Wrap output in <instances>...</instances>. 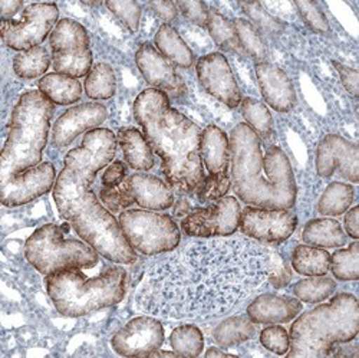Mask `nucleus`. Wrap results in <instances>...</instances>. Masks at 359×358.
<instances>
[{
    "label": "nucleus",
    "mask_w": 359,
    "mask_h": 358,
    "mask_svg": "<svg viewBox=\"0 0 359 358\" xmlns=\"http://www.w3.org/2000/svg\"><path fill=\"white\" fill-rule=\"evenodd\" d=\"M107 8L123 22L130 32H137L141 20V6L134 0H109Z\"/></svg>",
    "instance_id": "nucleus-42"
},
{
    "label": "nucleus",
    "mask_w": 359,
    "mask_h": 358,
    "mask_svg": "<svg viewBox=\"0 0 359 358\" xmlns=\"http://www.w3.org/2000/svg\"><path fill=\"white\" fill-rule=\"evenodd\" d=\"M170 344L178 357H198L204 348V337L198 326L186 324L171 333Z\"/></svg>",
    "instance_id": "nucleus-36"
},
{
    "label": "nucleus",
    "mask_w": 359,
    "mask_h": 358,
    "mask_svg": "<svg viewBox=\"0 0 359 358\" xmlns=\"http://www.w3.org/2000/svg\"><path fill=\"white\" fill-rule=\"evenodd\" d=\"M0 8H2L4 20H9V18L16 15L20 8H23V2H20V0H0Z\"/></svg>",
    "instance_id": "nucleus-52"
},
{
    "label": "nucleus",
    "mask_w": 359,
    "mask_h": 358,
    "mask_svg": "<svg viewBox=\"0 0 359 358\" xmlns=\"http://www.w3.org/2000/svg\"><path fill=\"white\" fill-rule=\"evenodd\" d=\"M175 6L178 12H182L187 20L200 27H207L208 12H210V9L207 8L204 2H189V0L183 2L182 0V2H175Z\"/></svg>",
    "instance_id": "nucleus-46"
},
{
    "label": "nucleus",
    "mask_w": 359,
    "mask_h": 358,
    "mask_svg": "<svg viewBox=\"0 0 359 358\" xmlns=\"http://www.w3.org/2000/svg\"><path fill=\"white\" fill-rule=\"evenodd\" d=\"M292 266L299 275L323 277L331 267V255L322 248L299 245L292 253Z\"/></svg>",
    "instance_id": "nucleus-29"
},
{
    "label": "nucleus",
    "mask_w": 359,
    "mask_h": 358,
    "mask_svg": "<svg viewBox=\"0 0 359 358\" xmlns=\"http://www.w3.org/2000/svg\"><path fill=\"white\" fill-rule=\"evenodd\" d=\"M353 201V187L346 183L334 182L329 185L318 204V211L323 216L344 215Z\"/></svg>",
    "instance_id": "nucleus-32"
},
{
    "label": "nucleus",
    "mask_w": 359,
    "mask_h": 358,
    "mask_svg": "<svg viewBox=\"0 0 359 358\" xmlns=\"http://www.w3.org/2000/svg\"><path fill=\"white\" fill-rule=\"evenodd\" d=\"M297 225L289 208H264L249 206L241 213L242 233L253 241L264 244H282L289 239Z\"/></svg>",
    "instance_id": "nucleus-13"
},
{
    "label": "nucleus",
    "mask_w": 359,
    "mask_h": 358,
    "mask_svg": "<svg viewBox=\"0 0 359 358\" xmlns=\"http://www.w3.org/2000/svg\"><path fill=\"white\" fill-rule=\"evenodd\" d=\"M231 186L249 206L290 208L296 201V182L290 161L278 145L263 153L260 137L245 123L230 134Z\"/></svg>",
    "instance_id": "nucleus-3"
},
{
    "label": "nucleus",
    "mask_w": 359,
    "mask_h": 358,
    "mask_svg": "<svg viewBox=\"0 0 359 358\" xmlns=\"http://www.w3.org/2000/svg\"><path fill=\"white\" fill-rule=\"evenodd\" d=\"M205 357H230V354H226L222 350H219L216 347H212L210 350H207Z\"/></svg>",
    "instance_id": "nucleus-53"
},
{
    "label": "nucleus",
    "mask_w": 359,
    "mask_h": 358,
    "mask_svg": "<svg viewBox=\"0 0 359 358\" xmlns=\"http://www.w3.org/2000/svg\"><path fill=\"white\" fill-rule=\"evenodd\" d=\"M358 219H359V207L355 206L345 216V229L348 236H351L353 241H356L359 236V227H358Z\"/></svg>",
    "instance_id": "nucleus-51"
},
{
    "label": "nucleus",
    "mask_w": 359,
    "mask_h": 358,
    "mask_svg": "<svg viewBox=\"0 0 359 358\" xmlns=\"http://www.w3.org/2000/svg\"><path fill=\"white\" fill-rule=\"evenodd\" d=\"M197 78L205 91L229 108H236L242 102V94L231 68L223 53L204 55L196 65Z\"/></svg>",
    "instance_id": "nucleus-15"
},
{
    "label": "nucleus",
    "mask_w": 359,
    "mask_h": 358,
    "mask_svg": "<svg viewBox=\"0 0 359 358\" xmlns=\"http://www.w3.org/2000/svg\"><path fill=\"white\" fill-rule=\"evenodd\" d=\"M358 145L341 135L323 137L316 152V171L320 177H331L338 170L352 183L359 182Z\"/></svg>",
    "instance_id": "nucleus-16"
},
{
    "label": "nucleus",
    "mask_w": 359,
    "mask_h": 358,
    "mask_svg": "<svg viewBox=\"0 0 359 358\" xmlns=\"http://www.w3.org/2000/svg\"><path fill=\"white\" fill-rule=\"evenodd\" d=\"M118 222L133 249L147 256L172 252L182 241L175 220L167 215L134 208L119 215Z\"/></svg>",
    "instance_id": "nucleus-9"
},
{
    "label": "nucleus",
    "mask_w": 359,
    "mask_h": 358,
    "mask_svg": "<svg viewBox=\"0 0 359 358\" xmlns=\"http://www.w3.org/2000/svg\"><path fill=\"white\" fill-rule=\"evenodd\" d=\"M200 156L207 171L212 175L227 173L230 163V141L224 131L208 126L201 133Z\"/></svg>",
    "instance_id": "nucleus-23"
},
{
    "label": "nucleus",
    "mask_w": 359,
    "mask_h": 358,
    "mask_svg": "<svg viewBox=\"0 0 359 358\" xmlns=\"http://www.w3.org/2000/svg\"><path fill=\"white\" fill-rule=\"evenodd\" d=\"M304 242L316 248H339L348 241L341 223L335 219H313L306 223L304 233Z\"/></svg>",
    "instance_id": "nucleus-28"
},
{
    "label": "nucleus",
    "mask_w": 359,
    "mask_h": 358,
    "mask_svg": "<svg viewBox=\"0 0 359 358\" xmlns=\"http://www.w3.org/2000/svg\"><path fill=\"white\" fill-rule=\"evenodd\" d=\"M359 333V305L352 293H338L299 315L290 328L287 357H327L338 344H346Z\"/></svg>",
    "instance_id": "nucleus-5"
},
{
    "label": "nucleus",
    "mask_w": 359,
    "mask_h": 358,
    "mask_svg": "<svg viewBox=\"0 0 359 358\" xmlns=\"http://www.w3.org/2000/svg\"><path fill=\"white\" fill-rule=\"evenodd\" d=\"M233 23H234L236 35H237L238 44H241V48L255 59L256 64L264 62L267 51L255 25L246 19H236Z\"/></svg>",
    "instance_id": "nucleus-40"
},
{
    "label": "nucleus",
    "mask_w": 359,
    "mask_h": 358,
    "mask_svg": "<svg viewBox=\"0 0 359 358\" xmlns=\"http://www.w3.org/2000/svg\"><path fill=\"white\" fill-rule=\"evenodd\" d=\"M164 343V326L156 317H137L112 337V348L123 357H148Z\"/></svg>",
    "instance_id": "nucleus-14"
},
{
    "label": "nucleus",
    "mask_w": 359,
    "mask_h": 358,
    "mask_svg": "<svg viewBox=\"0 0 359 358\" xmlns=\"http://www.w3.org/2000/svg\"><path fill=\"white\" fill-rule=\"evenodd\" d=\"M156 48L168 62L189 69L194 64V55L183 38L170 25H163L156 34Z\"/></svg>",
    "instance_id": "nucleus-25"
},
{
    "label": "nucleus",
    "mask_w": 359,
    "mask_h": 358,
    "mask_svg": "<svg viewBox=\"0 0 359 358\" xmlns=\"http://www.w3.org/2000/svg\"><path fill=\"white\" fill-rule=\"evenodd\" d=\"M231 186V178L227 173L216 174V175H208L204 178V182L201 186L197 189L198 200L201 203H208V201H217L219 199L224 197Z\"/></svg>",
    "instance_id": "nucleus-41"
},
{
    "label": "nucleus",
    "mask_w": 359,
    "mask_h": 358,
    "mask_svg": "<svg viewBox=\"0 0 359 358\" xmlns=\"http://www.w3.org/2000/svg\"><path fill=\"white\" fill-rule=\"evenodd\" d=\"M98 252L76 239H65L57 225H45L35 230L25 245V256L35 270L50 275L71 267H91L98 262Z\"/></svg>",
    "instance_id": "nucleus-8"
},
{
    "label": "nucleus",
    "mask_w": 359,
    "mask_h": 358,
    "mask_svg": "<svg viewBox=\"0 0 359 358\" xmlns=\"http://www.w3.org/2000/svg\"><path fill=\"white\" fill-rule=\"evenodd\" d=\"M116 91V78L108 64H97L85 79V93L91 100H109Z\"/></svg>",
    "instance_id": "nucleus-33"
},
{
    "label": "nucleus",
    "mask_w": 359,
    "mask_h": 358,
    "mask_svg": "<svg viewBox=\"0 0 359 358\" xmlns=\"http://www.w3.org/2000/svg\"><path fill=\"white\" fill-rule=\"evenodd\" d=\"M271 267V255L253 239H200L149 263L135 301L153 317L215 318L266 284Z\"/></svg>",
    "instance_id": "nucleus-1"
},
{
    "label": "nucleus",
    "mask_w": 359,
    "mask_h": 358,
    "mask_svg": "<svg viewBox=\"0 0 359 358\" xmlns=\"http://www.w3.org/2000/svg\"><path fill=\"white\" fill-rule=\"evenodd\" d=\"M127 164L137 171H148L154 167L153 148L145 135L133 127L123 128L116 137Z\"/></svg>",
    "instance_id": "nucleus-24"
},
{
    "label": "nucleus",
    "mask_w": 359,
    "mask_h": 358,
    "mask_svg": "<svg viewBox=\"0 0 359 358\" xmlns=\"http://www.w3.org/2000/svg\"><path fill=\"white\" fill-rule=\"evenodd\" d=\"M52 53H69L89 48L86 29L72 19H62L56 23L49 38Z\"/></svg>",
    "instance_id": "nucleus-26"
},
{
    "label": "nucleus",
    "mask_w": 359,
    "mask_h": 358,
    "mask_svg": "<svg viewBox=\"0 0 359 358\" xmlns=\"http://www.w3.org/2000/svg\"><path fill=\"white\" fill-rule=\"evenodd\" d=\"M262 345L278 355H285L290 348L289 333L280 325H271L260 333Z\"/></svg>",
    "instance_id": "nucleus-43"
},
{
    "label": "nucleus",
    "mask_w": 359,
    "mask_h": 358,
    "mask_svg": "<svg viewBox=\"0 0 359 358\" xmlns=\"http://www.w3.org/2000/svg\"><path fill=\"white\" fill-rule=\"evenodd\" d=\"M127 177V167L123 161H114L111 163L104 175H102V185L104 187H116L121 185Z\"/></svg>",
    "instance_id": "nucleus-48"
},
{
    "label": "nucleus",
    "mask_w": 359,
    "mask_h": 358,
    "mask_svg": "<svg viewBox=\"0 0 359 358\" xmlns=\"http://www.w3.org/2000/svg\"><path fill=\"white\" fill-rule=\"evenodd\" d=\"M59 16L55 4H34L25 8L19 22L2 19L4 44L13 51H27L39 46L50 34Z\"/></svg>",
    "instance_id": "nucleus-10"
},
{
    "label": "nucleus",
    "mask_w": 359,
    "mask_h": 358,
    "mask_svg": "<svg viewBox=\"0 0 359 358\" xmlns=\"http://www.w3.org/2000/svg\"><path fill=\"white\" fill-rule=\"evenodd\" d=\"M52 64L57 74L81 78L93 69V51L88 48L69 53H52Z\"/></svg>",
    "instance_id": "nucleus-34"
},
{
    "label": "nucleus",
    "mask_w": 359,
    "mask_h": 358,
    "mask_svg": "<svg viewBox=\"0 0 359 358\" xmlns=\"http://www.w3.org/2000/svg\"><path fill=\"white\" fill-rule=\"evenodd\" d=\"M53 199L61 216L105 259L121 265L137 260V253L119 222L101 204L91 186L81 182L71 168L64 167L59 173Z\"/></svg>",
    "instance_id": "nucleus-4"
},
{
    "label": "nucleus",
    "mask_w": 359,
    "mask_h": 358,
    "mask_svg": "<svg viewBox=\"0 0 359 358\" xmlns=\"http://www.w3.org/2000/svg\"><path fill=\"white\" fill-rule=\"evenodd\" d=\"M256 337V325L249 317H231L219 324L215 331V341L224 348L236 347Z\"/></svg>",
    "instance_id": "nucleus-30"
},
{
    "label": "nucleus",
    "mask_w": 359,
    "mask_h": 358,
    "mask_svg": "<svg viewBox=\"0 0 359 358\" xmlns=\"http://www.w3.org/2000/svg\"><path fill=\"white\" fill-rule=\"evenodd\" d=\"M302 312V303L297 298L264 293L248 307V317L255 324L290 322Z\"/></svg>",
    "instance_id": "nucleus-22"
},
{
    "label": "nucleus",
    "mask_w": 359,
    "mask_h": 358,
    "mask_svg": "<svg viewBox=\"0 0 359 358\" xmlns=\"http://www.w3.org/2000/svg\"><path fill=\"white\" fill-rule=\"evenodd\" d=\"M242 208L236 197L219 199L207 207L196 208L182 220V230L190 237H227L238 229Z\"/></svg>",
    "instance_id": "nucleus-12"
},
{
    "label": "nucleus",
    "mask_w": 359,
    "mask_h": 358,
    "mask_svg": "<svg viewBox=\"0 0 359 358\" xmlns=\"http://www.w3.org/2000/svg\"><path fill=\"white\" fill-rule=\"evenodd\" d=\"M148 6L153 9V12L165 22V25L172 23L177 19L178 9L174 2H170V0H157V2H149Z\"/></svg>",
    "instance_id": "nucleus-50"
},
{
    "label": "nucleus",
    "mask_w": 359,
    "mask_h": 358,
    "mask_svg": "<svg viewBox=\"0 0 359 358\" xmlns=\"http://www.w3.org/2000/svg\"><path fill=\"white\" fill-rule=\"evenodd\" d=\"M334 277L339 281H356L359 278V244L358 239L348 249L337 251L331 256V267Z\"/></svg>",
    "instance_id": "nucleus-39"
},
{
    "label": "nucleus",
    "mask_w": 359,
    "mask_h": 358,
    "mask_svg": "<svg viewBox=\"0 0 359 358\" xmlns=\"http://www.w3.org/2000/svg\"><path fill=\"white\" fill-rule=\"evenodd\" d=\"M241 105L248 126L260 137V140H271L273 137V118L267 107L255 98H245Z\"/></svg>",
    "instance_id": "nucleus-35"
},
{
    "label": "nucleus",
    "mask_w": 359,
    "mask_h": 358,
    "mask_svg": "<svg viewBox=\"0 0 359 358\" xmlns=\"http://www.w3.org/2000/svg\"><path fill=\"white\" fill-rule=\"evenodd\" d=\"M108 117L107 108L100 102L75 105L56 119L52 128V142L56 147L69 145L79 134L101 126Z\"/></svg>",
    "instance_id": "nucleus-19"
},
{
    "label": "nucleus",
    "mask_w": 359,
    "mask_h": 358,
    "mask_svg": "<svg viewBox=\"0 0 359 358\" xmlns=\"http://www.w3.org/2000/svg\"><path fill=\"white\" fill-rule=\"evenodd\" d=\"M135 64L144 79L154 89L182 97L186 94V85L175 72L171 62L157 51L151 44H142L135 53Z\"/></svg>",
    "instance_id": "nucleus-18"
},
{
    "label": "nucleus",
    "mask_w": 359,
    "mask_h": 358,
    "mask_svg": "<svg viewBox=\"0 0 359 358\" xmlns=\"http://www.w3.org/2000/svg\"><path fill=\"white\" fill-rule=\"evenodd\" d=\"M45 285L56 311L75 318L121 303L127 292V272L121 266H109L88 279L81 267H71L46 275Z\"/></svg>",
    "instance_id": "nucleus-7"
},
{
    "label": "nucleus",
    "mask_w": 359,
    "mask_h": 358,
    "mask_svg": "<svg viewBox=\"0 0 359 358\" xmlns=\"http://www.w3.org/2000/svg\"><path fill=\"white\" fill-rule=\"evenodd\" d=\"M134 115L163 161L168 185L182 194L196 192L205 178L200 156V128L170 105L165 93L154 88L137 97Z\"/></svg>",
    "instance_id": "nucleus-2"
},
{
    "label": "nucleus",
    "mask_w": 359,
    "mask_h": 358,
    "mask_svg": "<svg viewBox=\"0 0 359 358\" xmlns=\"http://www.w3.org/2000/svg\"><path fill=\"white\" fill-rule=\"evenodd\" d=\"M294 6L299 15L302 16L304 22L312 29L313 32L325 34L329 31L327 19L315 2H302V0H299V2H294Z\"/></svg>",
    "instance_id": "nucleus-44"
},
{
    "label": "nucleus",
    "mask_w": 359,
    "mask_h": 358,
    "mask_svg": "<svg viewBox=\"0 0 359 358\" xmlns=\"http://www.w3.org/2000/svg\"><path fill=\"white\" fill-rule=\"evenodd\" d=\"M100 196L104 206L111 212H121L123 208L134 204V200L124 182L116 187H104Z\"/></svg>",
    "instance_id": "nucleus-45"
},
{
    "label": "nucleus",
    "mask_w": 359,
    "mask_h": 358,
    "mask_svg": "<svg viewBox=\"0 0 359 358\" xmlns=\"http://www.w3.org/2000/svg\"><path fill=\"white\" fill-rule=\"evenodd\" d=\"M52 58L46 48L36 46L18 53L13 59V71L22 79H35L46 74Z\"/></svg>",
    "instance_id": "nucleus-31"
},
{
    "label": "nucleus",
    "mask_w": 359,
    "mask_h": 358,
    "mask_svg": "<svg viewBox=\"0 0 359 358\" xmlns=\"http://www.w3.org/2000/svg\"><path fill=\"white\" fill-rule=\"evenodd\" d=\"M256 77L264 101L278 112H287L296 104V93L289 77L276 65L256 64Z\"/></svg>",
    "instance_id": "nucleus-20"
},
{
    "label": "nucleus",
    "mask_w": 359,
    "mask_h": 358,
    "mask_svg": "<svg viewBox=\"0 0 359 358\" xmlns=\"http://www.w3.org/2000/svg\"><path fill=\"white\" fill-rule=\"evenodd\" d=\"M118 140L108 128L89 130L82 145L65 156V167L71 168L81 182L91 186L100 170L107 167L115 157Z\"/></svg>",
    "instance_id": "nucleus-11"
},
{
    "label": "nucleus",
    "mask_w": 359,
    "mask_h": 358,
    "mask_svg": "<svg viewBox=\"0 0 359 358\" xmlns=\"http://www.w3.org/2000/svg\"><path fill=\"white\" fill-rule=\"evenodd\" d=\"M39 91L56 105H71L81 100L82 85L76 78L62 74H48L39 81Z\"/></svg>",
    "instance_id": "nucleus-27"
},
{
    "label": "nucleus",
    "mask_w": 359,
    "mask_h": 358,
    "mask_svg": "<svg viewBox=\"0 0 359 358\" xmlns=\"http://www.w3.org/2000/svg\"><path fill=\"white\" fill-rule=\"evenodd\" d=\"M335 289L337 282L332 278H326L325 275L302 279L294 284L292 288L293 295L299 301L309 304H316L327 300V298L335 292Z\"/></svg>",
    "instance_id": "nucleus-38"
},
{
    "label": "nucleus",
    "mask_w": 359,
    "mask_h": 358,
    "mask_svg": "<svg viewBox=\"0 0 359 358\" xmlns=\"http://www.w3.org/2000/svg\"><path fill=\"white\" fill-rule=\"evenodd\" d=\"M56 183V171L52 163H41L2 183V203L18 207L46 194Z\"/></svg>",
    "instance_id": "nucleus-17"
},
{
    "label": "nucleus",
    "mask_w": 359,
    "mask_h": 358,
    "mask_svg": "<svg viewBox=\"0 0 359 358\" xmlns=\"http://www.w3.org/2000/svg\"><path fill=\"white\" fill-rule=\"evenodd\" d=\"M134 203L148 211H165L174 204L172 187L161 178L137 173L124 180Z\"/></svg>",
    "instance_id": "nucleus-21"
},
{
    "label": "nucleus",
    "mask_w": 359,
    "mask_h": 358,
    "mask_svg": "<svg viewBox=\"0 0 359 358\" xmlns=\"http://www.w3.org/2000/svg\"><path fill=\"white\" fill-rule=\"evenodd\" d=\"M334 67L339 72L341 81H342L346 91H348V94L352 95L353 98H356L358 97V81H359L358 71L352 69V68H348V67H345L339 62H334Z\"/></svg>",
    "instance_id": "nucleus-49"
},
{
    "label": "nucleus",
    "mask_w": 359,
    "mask_h": 358,
    "mask_svg": "<svg viewBox=\"0 0 359 358\" xmlns=\"http://www.w3.org/2000/svg\"><path fill=\"white\" fill-rule=\"evenodd\" d=\"M242 8L246 11V13L262 27L264 29V31L271 32V31H276V29L279 27V23L269 16L259 4L256 2H245L242 4Z\"/></svg>",
    "instance_id": "nucleus-47"
},
{
    "label": "nucleus",
    "mask_w": 359,
    "mask_h": 358,
    "mask_svg": "<svg viewBox=\"0 0 359 358\" xmlns=\"http://www.w3.org/2000/svg\"><path fill=\"white\" fill-rule=\"evenodd\" d=\"M53 104L41 91H27L18 101L9 135L0 157V180L41 164L48 144Z\"/></svg>",
    "instance_id": "nucleus-6"
},
{
    "label": "nucleus",
    "mask_w": 359,
    "mask_h": 358,
    "mask_svg": "<svg viewBox=\"0 0 359 358\" xmlns=\"http://www.w3.org/2000/svg\"><path fill=\"white\" fill-rule=\"evenodd\" d=\"M207 29L208 32H210V37L215 41V44L223 51L242 52L241 44H238L236 35L234 23L215 9H210V12H208Z\"/></svg>",
    "instance_id": "nucleus-37"
}]
</instances>
